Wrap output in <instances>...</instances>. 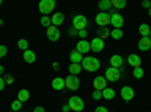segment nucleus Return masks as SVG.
Returning <instances> with one entry per match:
<instances>
[{"mask_svg": "<svg viewBox=\"0 0 151 112\" xmlns=\"http://www.w3.org/2000/svg\"><path fill=\"white\" fill-rule=\"evenodd\" d=\"M142 8H145V9L151 8V2H150V0H144V2H142Z\"/></svg>", "mask_w": 151, "mask_h": 112, "instance_id": "obj_36", "label": "nucleus"}, {"mask_svg": "<svg viewBox=\"0 0 151 112\" xmlns=\"http://www.w3.org/2000/svg\"><path fill=\"white\" fill-rule=\"evenodd\" d=\"M65 86L68 90L71 91H76V90H79V86H80V80L77 76H73V74H70V76L65 77Z\"/></svg>", "mask_w": 151, "mask_h": 112, "instance_id": "obj_8", "label": "nucleus"}, {"mask_svg": "<svg viewBox=\"0 0 151 112\" xmlns=\"http://www.w3.org/2000/svg\"><path fill=\"white\" fill-rule=\"evenodd\" d=\"M68 106H70V109L74 111V112H82V111L85 109L83 100H82L80 97H77V95H73V97L68 98Z\"/></svg>", "mask_w": 151, "mask_h": 112, "instance_id": "obj_2", "label": "nucleus"}, {"mask_svg": "<svg viewBox=\"0 0 151 112\" xmlns=\"http://www.w3.org/2000/svg\"><path fill=\"white\" fill-rule=\"evenodd\" d=\"M3 79H5L6 83H12V80H14V79H12V76H8V74H3Z\"/></svg>", "mask_w": 151, "mask_h": 112, "instance_id": "obj_39", "label": "nucleus"}, {"mask_svg": "<svg viewBox=\"0 0 151 112\" xmlns=\"http://www.w3.org/2000/svg\"><path fill=\"white\" fill-rule=\"evenodd\" d=\"M98 8L101 9L103 12H109L112 9V2L110 0H101V2L98 3Z\"/></svg>", "mask_w": 151, "mask_h": 112, "instance_id": "obj_24", "label": "nucleus"}, {"mask_svg": "<svg viewBox=\"0 0 151 112\" xmlns=\"http://www.w3.org/2000/svg\"><path fill=\"white\" fill-rule=\"evenodd\" d=\"M40 23L42 24L44 27H47V29H48L50 26H52V18H48L47 15H42V17H41V20H40Z\"/></svg>", "mask_w": 151, "mask_h": 112, "instance_id": "obj_31", "label": "nucleus"}, {"mask_svg": "<svg viewBox=\"0 0 151 112\" xmlns=\"http://www.w3.org/2000/svg\"><path fill=\"white\" fill-rule=\"evenodd\" d=\"M137 48H139L141 52H147L151 48V40L150 36H142V38L139 40V43H137Z\"/></svg>", "mask_w": 151, "mask_h": 112, "instance_id": "obj_13", "label": "nucleus"}, {"mask_svg": "<svg viewBox=\"0 0 151 112\" xmlns=\"http://www.w3.org/2000/svg\"><path fill=\"white\" fill-rule=\"evenodd\" d=\"M92 98H94V100H100V98H103L101 91H97V90H94V92H92Z\"/></svg>", "mask_w": 151, "mask_h": 112, "instance_id": "obj_33", "label": "nucleus"}, {"mask_svg": "<svg viewBox=\"0 0 151 112\" xmlns=\"http://www.w3.org/2000/svg\"><path fill=\"white\" fill-rule=\"evenodd\" d=\"M17 98H18V100L21 102V103H24V102H27L29 100V98H30V92L27 91V90H20L18 91V94H17Z\"/></svg>", "mask_w": 151, "mask_h": 112, "instance_id": "obj_21", "label": "nucleus"}, {"mask_svg": "<svg viewBox=\"0 0 151 112\" xmlns=\"http://www.w3.org/2000/svg\"><path fill=\"white\" fill-rule=\"evenodd\" d=\"M86 26H88V20H86L85 15L79 14V15H76V17L73 18V29H76L77 32L86 29Z\"/></svg>", "mask_w": 151, "mask_h": 112, "instance_id": "obj_5", "label": "nucleus"}, {"mask_svg": "<svg viewBox=\"0 0 151 112\" xmlns=\"http://www.w3.org/2000/svg\"><path fill=\"white\" fill-rule=\"evenodd\" d=\"M21 105H23V103L17 98V100H14V102L11 103V109L14 111V112H17V111H20V109H21Z\"/></svg>", "mask_w": 151, "mask_h": 112, "instance_id": "obj_32", "label": "nucleus"}, {"mask_svg": "<svg viewBox=\"0 0 151 112\" xmlns=\"http://www.w3.org/2000/svg\"><path fill=\"white\" fill-rule=\"evenodd\" d=\"M47 38H48L50 41H58V40L60 38L59 29H58L56 26H50V27L47 29Z\"/></svg>", "mask_w": 151, "mask_h": 112, "instance_id": "obj_12", "label": "nucleus"}, {"mask_svg": "<svg viewBox=\"0 0 151 112\" xmlns=\"http://www.w3.org/2000/svg\"><path fill=\"white\" fill-rule=\"evenodd\" d=\"M133 76H134V79H142L144 77V68L142 67L133 68Z\"/></svg>", "mask_w": 151, "mask_h": 112, "instance_id": "obj_30", "label": "nucleus"}, {"mask_svg": "<svg viewBox=\"0 0 151 112\" xmlns=\"http://www.w3.org/2000/svg\"><path fill=\"white\" fill-rule=\"evenodd\" d=\"M121 73H122V68H113V67H109L104 73V77L106 80H110V82H116L119 77H121Z\"/></svg>", "mask_w": 151, "mask_h": 112, "instance_id": "obj_6", "label": "nucleus"}, {"mask_svg": "<svg viewBox=\"0 0 151 112\" xmlns=\"http://www.w3.org/2000/svg\"><path fill=\"white\" fill-rule=\"evenodd\" d=\"M2 74H5V68H3V65H0V76Z\"/></svg>", "mask_w": 151, "mask_h": 112, "instance_id": "obj_42", "label": "nucleus"}, {"mask_svg": "<svg viewBox=\"0 0 151 112\" xmlns=\"http://www.w3.org/2000/svg\"><path fill=\"white\" fill-rule=\"evenodd\" d=\"M53 68L55 70H59V64H53Z\"/></svg>", "mask_w": 151, "mask_h": 112, "instance_id": "obj_43", "label": "nucleus"}, {"mask_svg": "<svg viewBox=\"0 0 151 112\" xmlns=\"http://www.w3.org/2000/svg\"><path fill=\"white\" fill-rule=\"evenodd\" d=\"M127 62H129V64H130L133 68H137V67H141V64H142V59H141V56H139V55H134V53H132V55H129Z\"/></svg>", "mask_w": 151, "mask_h": 112, "instance_id": "obj_16", "label": "nucleus"}, {"mask_svg": "<svg viewBox=\"0 0 151 112\" xmlns=\"http://www.w3.org/2000/svg\"><path fill=\"white\" fill-rule=\"evenodd\" d=\"M17 46H18V48H21L23 52H26V50H29V43H27V40H24V38L18 40Z\"/></svg>", "mask_w": 151, "mask_h": 112, "instance_id": "obj_28", "label": "nucleus"}, {"mask_svg": "<svg viewBox=\"0 0 151 112\" xmlns=\"http://www.w3.org/2000/svg\"><path fill=\"white\" fill-rule=\"evenodd\" d=\"M56 6V2L55 0H41L40 5H38V9H40V12L42 15H47L48 12H52Z\"/></svg>", "mask_w": 151, "mask_h": 112, "instance_id": "obj_4", "label": "nucleus"}, {"mask_svg": "<svg viewBox=\"0 0 151 112\" xmlns=\"http://www.w3.org/2000/svg\"><path fill=\"white\" fill-rule=\"evenodd\" d=\"M148 14H150V17H151V8L148 9Z\"/></svg>", "mask_w": 151, "mask_h": 112, "instance_id": "obj_44", "label": "nucleus"}, {"mask_svg": "<svg viewBox=\"0 0 151 112\" xmlns=\"http://www.w3.org/2000/svg\"><path fill=\"white\" fill-rule=\"evenodd\" d=\"M104 88H107V80L104 76H97L94 79V90L97 91H103Z\"/></svg>", "mask_w": 151, "mask_h": 112, "instance_id": "obj_11", "label": "nucleus"}, {"mask_svg": "<svg viewBox=\"0 0 151 112\" xmlns=\"http://www.w3.org/2000/svg\"><path fill=\"white\" fill-rule=\"evenodd\" d=\"M33 112H45V109H44L42 106H36V108L33 109Z\"/></svg>", "mask_w": 151, "mask_h": 112, "instance_id": "obj_40", "label": "nucleus"}, {"mask_svg": "<svg viewBox=\"0 0 151 112\" xmlns=\"http://www.w3.org/2000/svg\"><path fill=\"white\" fill-rule=\"evenodd\" d=\"M110 2H112V6L116 8V9L125 8V5H127V2H125V0H110Z\"/></svg>", "mask_w": 151, "mask_h": 112, "instance_id": "obj_29", "label": "nucleus"}, {"mask_svg": "<svg viewBox=\"0 0 151 112\" xmlns=\"http://www.w3.org/2000/svg\"><path fill=\"white\" fill-rule=\"evenodd\" d=\"M76 50H77L79 53H88V52H89L91 50V44L89 43H88L86 40H80L79 43H77V46H76Z\"/></svg>", "mask_w": 151, "mask_h": 112, "instance_id": "obj_14", "label": "nucleus"}, {"mask_svg": "<svg viewBox=\"0 0 151 112\" xmlns=\"http://www.w3.org/2000/svg\"><path fill=\"white\" fill-rule=\"evenodd\" d=\"M80 65H82L83 70L94 73V71L100 70V61H98L97 58H94V56H86V58H83V61L80 62Z\"/></svg>", "mask_w": 151, "mask_h": 112, "instance_id": "obj_1", "label": "nucleus"}, {"mask_svg": "<svg viewBox=\"0 0 151 112\" xmlns=\"http://www.w3.org/2000/svg\"><path fill=\"white\" fill-rule=\"evenodd\" d=\"M6 53H8V47L3 46V44H0V58L6 56Z\"/></svg>", "mask_w": 151, "mask_h": 112, "instance_id": "obj_34", "label": "nucleus"}, {"mask_svg": "<svg viewBox=\"0 0 151 112\" xmlns=\"http://www.w3.org/2000/svg\"><path fill=\"white\" fill-rule=\"evenodd\" d=\"M121 97H122L124 102H130L134 97V90L132 88V86H122L121 88Z\"/></svg>", "mask_w": 151, "mask_h": 112, "instance_id": "obj_10", "label": "nucleus"}, {"mask_svg": "<svg viewBox=\"0 0 151 112\" xmlns=\"http://www.w3.org/2000/svg\"><path fill=\"white\" fill-rule=\"evenodd\" d=\"M82 70L83 68H82L80 64H70V67H68V71H70V74H73V76H77Z\"/></svg>", "mask_w": 151, "mask_h": 112, "instance_id": "obj_23", "label": "nucleus"}, {"mask_svg": "<svg viewBox=\"0 0 151 112\" xmlns=\"http://www.w3.org/2000/svg\"><path fill=\"white\" fill-rule=\"evenodd\" d=\"M109 14H110V24L113 26V29H121L122 27V24H124V18L122 15L119 14V12L116 11H109Z\"/></svg>", "mask_w": 151, "mask_h": 112, "instance_id": "obj_3", "label": "nucleus"}, {"mask_svg": "<svg viewBox=\"0 0 151 112\" xmlns=\"http://www.w3.org/2000/svg\"><path fill=\"white\" fill-rule=\"evenodd\" d=\"M109 62H110V67H113V68H121L122 64H124V59H122L119 55H112L110 59H109Z\"/></svg>", "mask_w": 151, "mask_h": 112, "instance_id": "obj_17", "label": "nucleus"}, {"mask_svg": "<svg viewBox=\"0 0 151 112\" xmlns=\"http://www.w3.org/2000/svg\"><path fill=\"white\" fill-rule=\"evenodd\" d=\"M110 36H112L113 40H121L122 36H124V32H122V29H112Z\"/></svg>", "mask_w": 151, "mask_h": 112, "instance_id": "obj_27", "label": "nucleus"}, {"mask_svg": "<svg viewBox=\"0 0 151 112\" xmlns=\"http://www.w3.org/2000/svg\"><path fill=\"white\" fill-rule=\"evenodd\" d=\"M77 35L80 36L82 40H85L86 36H88V32H86V29H83V30H79V32H77Z\"/></svg>", "mask_w": 151, "mask_h": 112, "instance_id": "obj_35", "label": "nucleus"}, {"mask_svg": "<svg viewBox=\"0 0 151 112\" xmlns=\"http://www.w3.org/2000/svg\"><path fill=\"white\" fill-rule=\"evenodd\" d=\"M64 20H65V15L64 12H55L52 15V26H60V24H64Z\"/></svg>", "mask_w": 151, "mask_h": 112, "instance_id": "obj_15", "label": "nucleus"}, {"mask_svg": "<svg viewBox=\"0 0 151 112\" xmlns=\"http://www.w3.org/2000/svg\"><path fill=\"white\" fill-rule=\"evenodd\" d=\"M2 24H3V20H2V18H0V26H2Z\"/></svg>", "mask_w": 151, "mask_h": 112, "instance_id": "obj_45", "label": "nucleus"}, {"mask_svg": "<svg viewBox=\"0 0 151 112\" xmlns=\"http://www.w3.org/2000/svg\"><path fill=\"white\" fill-rule=\"evenodd\" d=\"M97 35H98V38H101V40L104 41L106 38H109V36H110V30H109L107 27H98Z\"/></svg>", "mask_w": 151, "mask_h": 112, "instance_id": "obj_22", "label": "nucleus"}, {"mask_svg": "<svg viewBox=\"0 0 151 112\" xmlns=\"http://www.w3.org/2000/svg\"><path fill=\"white\" fill-rule=\"evenodd\" d=\"M0 5H2V0H0Z\"/></svg>", "mask_w": 151, "mask_h": 112, "instance_id": "obj_47", "label": "nucleus"}, {"mask_svg": "<svg viewBox=\"0 0 151 112\" xmlns=\"http://www.w3.org/2000/svg\"><path fill=\"white\" fill-rule=\"evenodd\" d=\"M70 61H71V64H80L83 61V55L79 53L77 50H73L70 52Z\"/></svg>", "mask_w": 151, "mask_h": 112, "instance_id": "obj_19", "label": "nucleus"}, {"mask_svg": "<svg viewBox=\"0 0 151 112\" xmlns=\"http://www.w3.org/2000/svg\"><path fill=\"white\" fill-rule=\"evenodd\" d=\"M95 112H109V109L104 108V106H97L95 108Z\"/></svg>", "mask_w": 151, "mask_h": 112, "instance_id": "obj_37", "label": "nucleus"}, {"mask_svg": "<svg viewBox=\"0 0 151 112\" xmlns=\"http://www.w3.org/2000/svg\"><path fill=\"white\" fill-rule=\"evenodd\" d=\"M64 86H65V79L64 77H55L52 80V88L55 91H60V90H64Z\"/></svg>", "mask_w": 151, "mask_h": 112, "instance_id": "obj_18", "label": "nucleus"}, {"mask_svg": "<svg viewBox=\"0 0 151 112\" xmlns=\"http://www.w3.org/2000/svg\"><path fill=\"white\" fill-rule=\"evenodd\" d=\"M23 59L26 61L27 64H33V62L36 61V55L32 50H26V52H23Z\"/></svg>", "mask_w": 151, "mask_h": 112, "instance_id": "obj_20", "label": "nucleus"}, {"mask_svg": "<svg viewBox=\"0 0 151 112\" xmlns=\"http://www.w3.org/2000/svg\"><path fill=\"white\" fill-rule=\"evenodd\" d=\"M71 109H70V106H68V103L67 105H64V106H62V112H70Z\"/></svg>", "mask_w": 151, "mask_h": 112, "instance_id": "obj_41", "label": "nucleus"}, {"mask_svg": "<svg viewBox=\"0 0 151 112\" xmlns=\"http://www.w3.org/2000/svg\"><path fill=\"white\" fill-rule=\"evenodd\" d=\"M91 50L92 52H95V53H100L104 48V41L101 40V38H98V36H95V38H92L91 40Z\"/></svg>", "mask_w": 151, "mask_h": 112, "instance_id": "obj_9", "label": "nucleus"}, {"mask_svg": "<svg viewBox=\"0 0 151 112\" xmlns=\"http://www.w3.org/2000/svg\"><path fill=\"white\" fill-rule=\"evenodd\" d=\"M150 40H151V32H150Z\"/></svg>", "mask_w": 151, "mask_h": 112, "instance_id": "obj_46", "label": "nucleus"}, {"mask_svg": "<svg viewBox=\"0 0 151 112\" xmlns=\"http://www.w3.org/2000/svg\"><path fill=\"white\" fill-rule=\"evenodd\" d=\"M5 86H6V82H5V79H3L2 76H0V91H3Z\"/></svg>", "mask_w": 151, "mask_h": 112, "instance_id": "obj_38", "label": "nucleus"}, {"mask_svg": "<svg viewBox=\"0 0 151 112\" xmlns=\"http://www.w3.org/2000/svg\"><path fill=\"white\" fill-rule=\"evenodd\" d=\"M101 94H103V98H106V100H113V97H115V91L109 88V86L101 91Z\"/></svg>", "mask_w": 151, "mask_h": 112, "instance_id": "obj_25", "label": "nucleus"}, {"mask_svg": "<svg viewBox=\"0 0 151 112\" xmlns=\"http://www.w3.org/2000/svg\"><path fill=\"white\" fill-rule=\"evenodd\" d=\"M95 23L98 24V27H107V24H110V14L109 12H98L95 15Z\"/></svg>", "mask_w": 151, "mask_h": 112, "instance_id": "obj_7", "label": "nucleus"}, {"mask_svg": "<svg viewBox=\"0 0 151 112\" xmlns=\"http://www.w3.org/2000/svg\"><path fill=\"white\" fill-rule=\"evenodd\" d=\"M150 32H151V27L148 26L147 23H142L141 26H139V33L142 36H150Z\"/></svg>", "mask_w": 151, "mask_h": 112, "instance_id": "obj_26", "label": "nucleus"}]
</instances>
